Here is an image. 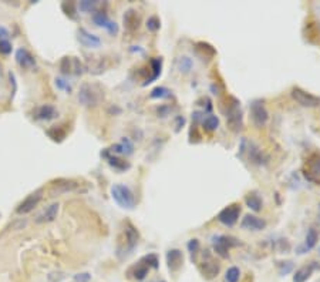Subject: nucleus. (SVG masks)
Wrapping results in <instances>:
<instances>
[{
	"label": "nucleus",
	"instance_id": "ddd939ff",
	"mask_svg": "<svg viewBox=\"0 0 320 282\" xmlns=\"http://www.w3.org/2000/svg\"><path fill=\"white\" fill-rule=\"evenodd\" d=\"M77 40L87 49H99L101 46V39L97 34L90 33L84 27H80L77 30Z\"/></svg>",
	"mask_w": 320,
	"mask_h": 282
},
{
	"label": "nucleus",
	"instance_id": "ea45409f",
	"mask_svg": "<svg viewBox=\"0 0 320 282\" xmlns=\"http://www.w3.org/2000/svg\"><path fill=\"white\" fill-rule=\"evenodd\" d=\"M10 53H12V43H10L7 39L0 40V54L7 56V54H10Z\"/></svg>",
	"mask_w": 320,
	"mask_h": 282
},
{
	"label": "nucleus",
	"instance_id": "4be33fe9",
	"mask_svg": "<svg viewBox=\"0 0 320 282\" xmlns=\"http://www.w3.org/2000/svg\"><path fill=\"white\" fill-rule=\"evenodd\" d=\"M16 63L21 68H26V70H30L36 67V59L30 54V51L26 49H19L16 51Z\"/></svg>",
	"mask_w": 320,
	"mask_h": 282
},
{
	"label": "nucleus",
	"instance_id": "2f4dec72",
	"mask_svg": "<svg viewBox=\"0 0 320 282\" xmlns=\"http://www.w3.org/2000/svg\"><path fill=\"white\" fill-rule=\"evenodd\" d=\"M97 6H99L97 0H83L77 4V9L83 13H96Z\"/></svg>",
	"mask_w": 320,
	"mask_h": 282
},
{
	"label": "nucleus",
	"instance_id": "6ab92c4d",
	"mask_svg": "<svg viewBox=\"0 0 320 282\" xmlns=\"http://www.w3.org/2000/svg\"><path fill=\"white\" fill-rule=\"evenodd\" d=\"M101 157H104V158L107 160V163L110 164V167L114 168L116 171H125V170H128V168L131 167L128 161L118 158L117 155L111 154V152L108 151V149H105L104 151H101Z\"/></svg>",
	"mask_w": 320,
	"mask_h": 282
},
{
	"label": "nucleus",
	"instance_id": "423d86ee",
	"mask_svg": "<svg viewBox=\"0 0 320 282\" xmlns=\"http://www.w3.org/2000/svg\"><path fill=\"white\" fill-rule=\"evenodd\" d=\"M84 70V65L80 62L79 57L66 56L60 60V71L64 76H81Z\"/></svg>",
	"mask_w": 320,
	"mask_h": 282
},
{
	"label": "nucleus",
	"instance_id": "9d476101",
	"mask_svg": "<svg viewBox=\"0 0 320 282\" xmlns=\"http://www.w3.org/2000/svg\"><path fill=\"white\" fill-rule=\"evenodd\" d=\"M240 216V205L239 204H231L225 207L218 214V221L225 227H234Z\"/></svg>",
	"mask_w": 320,
	"mask_h": 282
},
{
	"label": "nucleus",
	"instance_id": "cd10ccee",
	"mask_svg": "<svg viewBox=\"0 0 320 282\" xmlns=\"http://www.w3.org/2000/svg\"><path fill=\"white\" fill-rule=\"evenodd\" d=\"M148 272H150V268L141 261L130 269V274H133L134 280H137V281H142L148 275Z\"/></svg>",
	"mask_w": 320,
	"mask_h": 282
},
{
	"label": "nucleus",
	"instance_id": "f704fd0d",
	"mask_svg": "<svg viewBox=\"0 0 320 282\" xmlns=\"http://www.w3.org/2000/svg\"><path fill=\"white\" fill-rule=\"evenodd\" d=\"M240 280V269L238 266H231L228 268L225 274V281L226 282H239Z\"/></svg>",
	"mask_w": 320,
	"mask_h": 282
},
{
	"label": "nucleus",
	"instance_id": "aec40b11",
	"mask_svg": "<svg viewBox=\"0 0 320 282\" xmlns=\"http://www.w3.org/2000/svg\"><path fill=\"white\" fill-rule=\"evenodd\" d=\"M59 202H54L49 205L46 210H43L39 216L34 218V221L37 224H47V222H53L56 218H57V214H59Z\"/></svg>",
	"mask_w": 320,
	"mask_h": 282
},
{
	"label": "nucleus",
	"instance_id": "f03ea898",
	"mask_svg": "<svg viewBox=\"0 0 320 282\" xmlns=\"http://www.w3.org/2000/svg\"><path fill=\"white\" fill-rule=\"evenodd\" d=\"M111 193V198L114 199V202L118 207L124 208V210H134L135 201L134 193L131 191L130 187L124 185V184H114L110 190Z\"/></svg>",
	"mask_w": 320,
	"mask_h": 282
},
{
	"label": "nucleus",
	"instance_id": "a18cd8bd",
	"mask_svg": "<svg viewBox=\"0 0 320 282\" xmlns=\"http://www.w3.org/2000/svg\"><path fill=\"white\" fill-rule=\"evenodd\" d=\"M319 218H320V205H319Z\"/></svg>",
	"mask_w": 320,
	"mask_h": 282
},
{
	"label": "nucleus",
	"instance_id": "9b49d317",
	"mask_svg": "<svg viewBox=\"0 0 320 282\" xmlns=\"http://www.w3.org/2000/svg\"><path fill=\"white\" fill-rule=\"evenodd\" d=\"M251 117H252L253 124L256 127H263L268 123L269 113H268L265 104L260 100H255L251 104Z\"/></svg>",
	"mask_w": 320,
	"mask_h": 282
},
{
	"label": "nucleus",
	"instance_id": "0eeeda50",
	"mask_svg": "<svg viewBox=\"0 0 320 282\" xmlns=\"http://www.w3.org/2000/svg\"><path fill=\"white\" fill-rule=\"evenodd\" d=\"M43 194H44V190H43V188H39V190L33 191L32 194H29L26 198L23 199V201H21V202L17 205V208H16L17 214H20V216H24V214H29V213H32L34 208L39 205V202L41 201V198H43Z\"/></svg>",
	"mask_w": 320,
	"mask_h": 282
},
{
	"label": "nucleus",
	"instance_id": "1a4fd4ad",
	"mask_svg": "<svg viewBox=\"0 0 320 282\" xmlns=\"http://www.w3.org/2000/svg\"><path fill=\"white\" fill-rule=\"evenodd\" d=\"M226 123L232 131H239L242 129V111H240V103L238 100L234 99V103L228 106Z\"/></svg>",
	"mask_w": 320,
	"mask_h": 282
},
{
	"label": "nucleus",
	"instance_id": "79ce46f5",
	"mask_svg": "<svg viewBox=\"0 0 320 282\" xmlns=\"http://www.w3.org/2000/svg\"><path fill=\"white\" fill-rule=\"evenodd\" d=\"M56 86H57V88L64 90V91H67V93L71 91V86H70V83L66 82L64 79H56Z\"/></svg>",
	"mask_w": 320,
	"mask_h": 282
},
{
	"label": "nucleus",
	"instance_id": "2eb2a0df",
	"mask_svg": "<svg viewBox=\"0 0 320 282\" xmlns=\"http://www.w3.org/2000/svg\"><path fill=\"white\" fill-rule=\"evenodd\" d=\"M318 241H319V234H318V231H316L315 228H309V230H307V234H306V238H304V242L296 248V254L303 255L306 252L312 251V249L318 245Z\"/></svg>",
	"mask_w": 320,
	"mask_h": 282
},
{
	"label": "nucleus",
	"instance_id": "6e6552de",
	"mask_svg": "<svg viewBox=\"0 0 320 282\" xmlns=\"http://www.w3.org/2000/svg\"><path fill=\"white\" fill-rule=\"evenodd\" d=\"M292 97L302 107L313 108V107H319L320 106V97L312 94V93H307L306 90L300 88V87H293L292 88Z\"/></svg>",
	"mask_w": 320,
	"mask_h": 282
},
{
	"label": "nucleus",
	"instance_id": "4468645a",
	"mask_svg": "<svg viewBox=\"0 0 320 282\" xmlns=\"http://www.w3.org/2000/svg\"><path fill=\"white\" fill-rule=\"evenodd\" d=\"M93 22H94L96 26L104 27L110 34L118 33V24L116 22H113L110 17L107 16V13H104V12H96L93 15Z\"/></svg>",
	"mask_w": 320,
	"mask_h": 282
},
{
	"label": "nucleus",
	"instance_id": "a878e982",
	"mask_svg": "<svg viewBox=\"0 0 320 282\" xmlns=\"http://www.w3.org/2000/svg\"><path fill=\"white\" fill-rule=\"evenodd\" d=\"M200 269L203 274V277H206L208 280H212L214 277H217L219 272V265L215 264L212 260H211V255L206 254V260L202 262V265H200Z\"/></svg>",
	"mask_w": 320,
	"mask_h": 282
},
{
	"label": "nucleus",
	"instance_id": "f3484780",
	"mask_svg": "<svg viewBox=\"0 0 320 282\" xmlns=\"http://www.w3.org/2000/svg\"><path fill=\"white\" fill-rule=\"evenodd\" d=\"M184 264V254L180 249H169L167 252V265L171 272H177Z\"/></svg>",
	"mask_w": 320,
	"mask_h": 282
},
{
	"label": "nucleus",
	"instance_id": "a19ab883",
	"mask_svg": "<svg viewBox=\"0 0 320 282\" xmlns=\"http://www.w3.org/2000/svg\"><path fill=\"white\" fill-rule=\"evenodd\" d=\"M200 241L198 239H191L189 242H188V251L191 252V255H192V260H194V257H195V254L200 251Z\"/></svg>",
	"mask_w": 320,
	"mask_h": 282
},
{
	"label": "nucleus",
	"instance_id": "473e14b6",
	"mask_svg": "<svg viewBox=\"0 0 320 282\" xmlns=\"http://www.w3.org/2000/svg\"><path fill=\"white\" fill-rule=\"evenodd\" d=\"M150 97L151 99H168L171 97V90L167 87H155L150 93Z\"/></svg>",
	"mask_w": 320,
	"mask_h": 282
},
{
	"label": "nucleus",
	"instance_id": "5701e85b",
	"mask_svg": "<svg viewBox=\"0 0 320 282\" xmlns=\"http://www.w3.org/2000/svg\"><path fill=\"white\" fill-rule=\"evenodd\" d=\"M108 151L114 155H131L134 152V144L131 143L130 138L124 137L118 144H114Z\"/></svg>",
	"mask_w": 320,
	"mask_h": 282
},
{
	"label": "nucleus",
	"instance_id": "393cba45",
	"mask_svg": "<svg viewBox=\"0 0 320 282\" xmlns=\"http://www.w3.org/2000/svg\"><path fill=\"white\" fill-rule=\"evenodd\" d=\"M248 144V150L243 149V147H240L242 150V152H248V157H249V160L252 161L253 164H258V166H262L263 163H265V157H263V152H262V150L259 149L258 146H255L253 143H246Z\"/></svg>",
	"mask_w": 320,
	"mask_h": 282
},
{
	"label": "nucleus",
	"instance_id": "39448f33",
	"mask_svg": "<svg viewBox=\"0 0 320 282\" xmlns=\"http://www.w3.org/2000/svg\"><path fill=\"white\" fill-rule=\"evenodd\" d=\"M212 245H214V251L217 252V255H219L220 258H228L229 249L238 247L239 241L231 235H215L212 238Z\"/></svg>",
	"mask_w": 320,
	"mask_h": 282
},
{
	"label": "nucleus",
	"instance_id": "4c0bfd02",
	"mask_svg": "<svg viewBox=\"0 0 320 282\" xmlns=\"http://www.w3.org/2000/svg\"><path fill=\"white\" fill-rule=\"evenodd\" d=\"M278 269L279 274L282 277H286L287 274H290L293 271V262L292 261H286V262H278Z\"/></svg>",
	"mask_w": 320,
	"mask_h": 282
},
{
	"label": "nucleus",
	"instance_id": "c9c22d12",
	"mask_svg": "<svg viewBox=\"0 0 320 282\" xmlns=\"http://www.w3.org/2000/svg\"><path fill=\"white\" fill-rule=\"evenodd\" d=\"M61 9H63V12L67 15L70 19H76L77 17V4L74 3V1H64L63 4H61Z\"/></svg>",
	"mask_w": 320,
	"mask_h": 282
},
{
	"label": "nucleus",
	"instance_id": "72a5a7b5",
	"mask_svg": "<svg viewBox=\"0 0 320 282\" xmlns=\"http://www.w3.org/2000/svg\"><path fill=\"white\" fill-rule=\"evenodd\" d=\"M192 67H194V62H192V59H189V57H186V56H182V57H180V60H178V68H180V71L181 73H189L191 70H192Z\"/></svg>",
	"mask_w": 320,
	"mask_h": 282
},
{
	"label": "nucleus",
	"instance_id": "b1692460",
	"mask_svg": "<svg viewBox=\"0 0 320 282\" xmlns=\"http://www.w3.org/2000/svg\"><path fill=\"white\" fill-rule=\"evenodd\" d=\"M33 114L36 120L49 121V120H53V118L57 117V110L50 104H43V106H40L34 110Z\"/></svg>",
	"mask_w": 320,
	"mask_h": 282
},
{
	"label": "nucleus",
	"instance_id": "20e7f679",
	"mask_svg": "<svg viewBox=\"0 0 320 282\" xmlns=\"http://www.w3.org/2000/svg\"><path fill=\"white\" fill-rule=\"evenodd\" d=\"M303 175L307 181L320 184V154H310L303 164Z\"/></svg>",
	"mask_w": 320,
	"mask_h": 282
},
{
	"label": "nucleus",
	"instance_id": "f257e3e1",
	"mask_svg": "<svg viewBox=\"0 0 320 282\" xmlns=\"http://www.w3.org/2000/svg\"><path fill=\"white\" fill-rule=\"evenodd\" d=\"M122 241L118 242L117 255L118 258L124 260L128 255L133 254V251L137 248L138 241H140V234L137 231L134 225L131 222H125V228H124V234H122Z\"/></svg>",
	"mask_w": 320,
	"mask_h": 282
},
{
	"label": "nucleus",
	"instance_id": "58836bf2",
	"mask_svg": "<svg viewBox=\"0 0 320 282\" xmlns=\"http://www.w3.org/2000/svg\"><path fill=\"white\" fill-rule=\"evenodd\" d=\"M160 27H161V20L158 16H151L147 20V29L150 32H157L160 30Z\"/></svg>",
	"mask_w": 320,
	"mask_h": 282
},
{
	"label": "nucleus",
	"instance_id": "bb28decb",
	"mask_svg": "<svg viewBox=\"0 0 320 282\" xmlns=\"http://www.w3.org/2000/svg\"><path fill=\"white\" fill-rule=\"evenodd\" d=\"M150 65H151V77L147 80V82H144V86H147V84L152 83L154 80H157L158 77H160V74H161V68H162V59L161 57H155V59H152L151 62H150Z\"/></svg>",
	"mask_w": 320,
	"mask_h": 282
},
{
	"label": "nucleus",
	"instance_id": "c756f323",
	"mask_svg": "<svg viewBox=\"0 0 320 282\" xmlns=\"http://www.w3.org/2000/svg\"><path fill=\"white\" fill-rule=\"evenodd\" d=\"M47 135L50 137L53 141H56V143H61L64 138H66V135H67V131L63 129V127H57V126H54V127H51L47 130Z\"/></svg>",
	"mask_w": 320,
	"mask_h": 282
},
{
	"label": "nucleus",
	"instance_id": "412c9836",
	"mask_svg": "<svg viewBox=\"0 0 320 282\" xmlns=\"http://www.w3.org/2000/svg\"><path fill=\"white\" fill-rule=\"evenodd\" d=\"M240 227L243 230H248V231H262V230H265L266 222L262 218H259V217L246 216L242 219Z\"/></svg>",
	"mask_w": 320,
	"mask_h": 282
},
{
	"label": "nucleus",
	"instance_id": "49530a36",
	"mask_svg": "<svg viewBox=\"0 0 320 282\" xmlns=\"http://www.w3.org/2000/svg\"><path fill=\"white\" fill-rule=\"evenodd\" d=\"M161 282H165V281H161Z\"/></svg>",
	"mask_w": 320,
	"mask_h": 282
},
{
	"label": "nucleus",
	"instance_id": "c85d7f7f",
	"mask_svg": "<svg viewBox=\"0 0 320 282\" xmlns=\"http://www.w3.org/2000/svg\"><path fill=\"white\" fill-rule=\"evenodd\" d=\"M246 205L255 211V213H259L260 210H262V205H263V202H262V198L258 195V194H255V193H251L249 195H246Z\"/></svg>",
	"mask_w": 320,
	"mask_h": 282
},
{
	"label": "nucleus",
	"instance_id": "a211bd4d",
	"mask_svg": "<svg viewBox=\"0 0 320 282\" xmlns=\"http://www.w3.org/2000/svg\"><path fill=\"white\" fill-rule=\"evenodd\" d=\"M122 22H124V27H125L128 32H135V30H138V27H140L141 16H140V13H138L137 10H134V9H128V10L124 13Z\"/></svg>",
	"mask_w": 320,
	"mask_h": 282
},
{
	"label": "nucleus",
	"instance_id": "c03bdc74",
	"mask_svg": "<svg viewBox=\"0 0 320 282\" xmlns=\"http://www.w3.org/2000/svg\"><path fill=\"white\" fill-rule=\"evenodd\" d=\"M7 36H9V32H7L4 27H0V40H4V39H7Z\"/></svg>",
	"mask_w": 320,
	"mask_h": 282
},
{
	"label": "nucleus",
	"instance_id": "e433bc0d",
	"mask_svg": "<svg viewBox=\"0 0 320 282\" xmlns=\"http://www.w3.org/2000/svg\"><path fill=\"white\" fill-rule=\"evenodd\" d=\"M140 261L144 262L148 268H154V269H157V268L160 266V260H158L157 254H148V255L142 257Z\"/></svg>",
	"mask_w": 320,
	"mask_h": 282
},
{
	"label": "nucleus",
	"instance_id": "dca6fc26",
	"mask_svg": "<svg viewBox=\"0 0 320 282\" xmlns=\"http://www.w3.org/2000/svg\"><path fill=\"white\" fill-rule=\"evenodd\" d=\"M320 262H316V261H313V262H310V264H307V265L300 266L296 272H295V275H293V282H306L310 277H312V274L315 272V271H319L320 269Z\"/></svg>",
	"mask_w": 320,
	"mask_h": 282
},
{
	"label": "nucleus",
	"instance_id": "7c9ffc66",
	"mask_svg": "<svg viewBox=\"0 0 320 282\" xmlns=\"http://www.w3.org/2000/svg\"><path fill=\"white\" fill-rule=\"evenodd\" d=\"M202 126L203 130H206L208 133H212L219 127V118L214 114H209L202 120Z\"/></svg>",
	"mask_w": 320,
	"mask_h": 282
},
{
	"label": "nucleus",
	"instance_id": "f8f14e48",
	"mask_svg": "<svg viewBox=\"0 0 320 282\" xmlns=\"http://www.w3.org/2000/svg\"><path fill=\"white\" fill-rule=\"evenodd\" d=\"M80 190V184L74 180H66V178H60L57 181H53L50 187V195L56 197L59 194H64V193H73V191H79Z\"/></svg>",
	"mask_w": 320,
	"mask_h": 282
},
{
	"label": "nucleus",
	"instance_id": "37998d69",
	"mask_svg": "<svg viewBox=\"0 0 320 282\" xmlns=\"http://www.w3.org/2000/svg\"><path fill=\"white\" fill-rule=\"evenodd\" d=\"M91 280V275L88 272H84V274H77L74 275V281L76 282H88Z\"/></svg>",
	"mask_w": 320,
	"mask_h": 282
},
{
	"label": "nucleus",
	"instance_id": "7ed1b4c3",
	"mask_svg": "<svg viewBox=\"0 0 320 282\" xmlns=\"http://www.w3.org/2000/svg\"><path fill=\"white\" fill-rule=\"evenodd\" d=\"M104 99V91L97 84H83L79 91V101L85 107H96Z\"/></svg>",
	"mask_w": 320,
	"mask_h": 282
}]
</instances>
